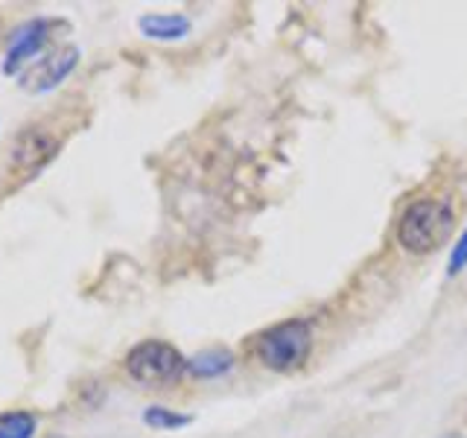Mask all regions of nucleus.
Listing matches in <instances>:
<instances>
[{
	"mask_svg": "<svg viewBox=\"0 0 467 438\" xmlns=\"http://www.w3.org/2000/svg\"><path fill=\"white\" fill-rule=\"evenodd\" d=\"M467 269V228L459 234V240L456 245L450 248V260H447V275L450 277H456Z\"/></svg>",
	"mask_w": 467,
	"mask_h": 438,
	"instance_id": "11",
	"label": "nucleus"
},
{
	"mask_svg": "<svg viewBox=\"0 0 467 438\" xmlns=\"http://www.w3.org/2000/svg\"><path fill=\"white\" fill-rule=\"evenodd\" d=\"M450 438H462V435H450Z\"/></svg>",
	"mask_w": 467,
	"mask_h": 438,
	"instance_id": "12",
	"label": "nucleus"
},
{
	"mask_svg": "<svg viewBox=\"0 0 467 438\" xmlns=\"http://www.w3.org/2000/svg\"><path fill=\"white\" fill-rule=\"evenodd\" d=\"M190 421H193L190 415L172 412V409H167V406H150V409L143 412V423H146V427L164 430V433H170V430H182V427H187Z\"/></svg>",
	"mask_w": 467,
	"mask_h": 438,
	"instance_id": "10",
	"label": "nucleus"
},
{
	"mask_svg": "<svg viewBox=\"0 0 467 438\" xmlns=\"http://www.w3.org/2000/svg\"><path fill=\"white\" fill-rule=\"evenodd\" d=\"M452 228H456V211L450 208V202L415 199L398 223V243L409 255H430L450 240Z\"/></svg>",
	"mask_w": 467,
	"mask_h": 438,
	"instance_id": "1",
	"label": "nucleus"
},
{
	"mask_svg": "<svg viewBox=\"0 0 467 438\" xmlns=\"http://www.w3.org/2000/svg\"><path fill=\"white\" fill-rule=\"evenodd\" d=\"M79 65V50L77 47H62V50H53L50 56L38 58L26 68V73H21V85H26L29 91H50V88L62 85L65 77Z\"/></svg>",
	"mask_w": 467,
	"mask_h": 438,
	"instance_id": "6",
	"label": "nucleus"
},
{
	"mask_svg": "<svg viewBox=\"0 0 467 438\" xmlns=\"http://www.w3.org/2000/svg\"><path fill=\"white\" fill-rule=\"evenodd\" d=\"M50 21L44 18H33L26 21L24 26H18L15 33L9 36V44H6V58H4V73H18L21 68L33 65V58L47 47L50 41Z\"/></svg>",
	"mask_w": 467,
	"mask_h": 438,
	"instance_id": "4",
	"label": "nucleus"
},
{
	"mask_svg": "<svg viewBox=\"0 0 467 438\" xmlns=\"http://www.w3.org/2000/svg\"><path fill=\"white\" fill-rule=\"evenodd\" d=\"M234 365H237V360L228 348H204L187 360V374H193L196 380H216L234 371Z\"/></svg>",
	"mask_w": 467,
	"mask_h": 438,
	"instance_id": "8",
	"label": "nucleus"
},
{
	"mask_svg": "<svg viewBox=\"0 0 467 438\" xmlns=\"http://www.w3.org/2000/svg\"><path fill=\"white\" fill-rule=\"evenodd\" d=\"M126 371L131 380H138L140 386H172L179 383L182 374L187 371V360L179 354V348L161 339H146L135 345L126 354Z\"/></svg>",
	"mask_w": 467,
	"mask_h": 438,
	"instance_id": "3",
	"label": "nucleus"
},
{
	"mask_svg": "<svg viewBox=\"0 0 467 438\" xmlns=\"http://www.w3.org/2000/svg\"><path fill=\"white\" fill-rule=\"evenodd\" d=\"M138 29L152 41H182L190 36V18L179 12H150L138 18Z\"/></svg>",
	"mask_w": 467,
	"mask_h": 438,
	"instance_id": "7",
	"label": "nucleus"
},
{
	"mask_svg": "<svg viewBox=\"0 0 467 438\" xmlns=\"http://www.w3.org/2000/svg\"><path fill=\"white\" fill-rule=\"evenodd\" d=\"M257 360L263 369L289 374L301 369L313 350V325L306 318H286L257 336Z\"/></svg>",
	"mask_w": 467,
	"mask_h": 438,
	"instance_id": "2",
	"label": "nucleus"
},
{
	"mask_svg": "<svg viewBox=\"0 0 467 438\" xmlns=\"http://www.w3.org/2000/svg\"><path fill=\"white\" fill-rule=\"evenodd\" d=\"M56 150H58V141L50 131H44L41 126H29L12 143L9 167L15 172H36L56 155Z\"/></svg>",
	"mask_w": 467,
	"mask_h": 438,
	"instance_id": "5",
	"label": "nucleus"
},
{
	"mask_svg": "<svg viewBox=\"0 0 467 438\" xmlns=\"http://www.w3.org/2000/svg\"><path fill=\"white\" fill-rule=\"evenodd\" d=\"M36 433V415L26 409H15V412L0 415V438H33Z\"/></svg>",
	"mask_w": 467,
	"mask_h": 438,
	"instance_id": "9",
	"label": "nucleus"
}]
</instances>
